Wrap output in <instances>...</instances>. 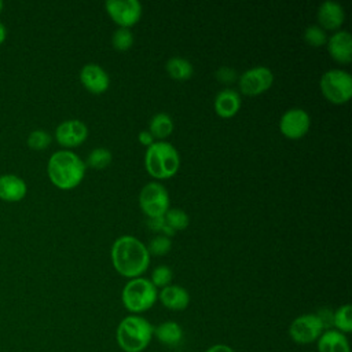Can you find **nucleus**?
<instances>
[{
    "label": "nucleus",
    "instance_id": "nucleus-36",
    "mask_svg": "<svg viewBox=\"0 0 352 352\" xmlns=\"http://www.w3.org/2000/svg\"><path fill=\"white\" fill-rule=\"evenodd\" d=\"M6 38H7V29L3 25V22H0V44H3Z\"/></svg>",
    "mask_w": 352,
    "mask_h": 352
},
{
    "label": "nucleus",
    "instance_id": "nucleus-30",
    "mask_svg": "<svg viewBox=\"0 0 352 352\" xmlns=\"http://www.w3.org/2000/svg\"><path fill=\"white\" fill-rule=\"evenodd\" d=\"M173 278V272L168 265H158L151 272V278L150 282L155 286V287H165L168 285H170Z\"/></svg>",
    "mask_w": 352,
    "mask_h": 352
},
{
    "label": "nucleus",
    "instance_id": "nucleus-29",
    "mask_svg": "<svg viewBox=\"0 0 352 352\" xmlns=\"http://www.w3.org/2000/svg\"><path fill=\"white\" fill-rule=\"evenodd\" d=\"M52 138L45 129H34L28 136V146L33 150H44L50 146Z\"/></svg>",
    "mask_w": 352,
    "mask_h": 352
},
{
    "label": "nucleus",
    "instance_id": "nucleus-19",
    "mask_svg": "<svg viewBox=\"0 0 352 352\" xmlns=\"http://www.w3.org/2000/svg\"><path fill=\"white\" fill-rule=\"evenodd\" d=\"M316 342L318 352H351L346 336L337 331L336 329L324 330Z\"/></svg>",
    "mask_w": 352,
    "mask_h": 352
},
{
    "label": "nucleus",
    "instance_id": "nucleus-3",
    "mask_svg": "<svg viewBox=\"0 0 352 352\" xmlns=\"http://www.w3.org/2000/svg\"><path fill=\"white\" fill-rule=\"evenodd\" d=\"M154 327L140 315H128L117 326L116 340L124 352H142L144 351L151 338Z\"/></svg>",
    "mask_w": 352,
    "mask_h": 352
},
{
    "label": "nucleus",
    "instance_id": "nucleus-7",
    "mask_svg": "<svg viewBox=\"0 0 352 352\" xmlns=\"http://www.w3.org/2000/svg\"><path fill=\"white\" fill-rule=\"evenodd\" d=\"M139 206L148 217H162L169 209L168 190L158 182L147 183L139 194Z\"/></svg>",
    "mask_w": 352,
    "mask_h": 352
},
{
    "label": "nucleus",
    "instance_id": "nucleus-15",
    "mask_svg": "<svg viewBox=\"0 0 352 352\" xmlns=\"http://www.w3.org/2000/svg\"><path fill=\"white\" fill-rule=\"evenodd\" d=\"M319 26L323 30H340L345 19L344 8L340 3L333 0L323 1L316 12Z\"/></svg>",
    "mask_w": 352,
    "mask_h": 352
},
{
    "label": "nucleus",
    "instance_id": "nucleus-16",
    "mask_svg": "<svg viewBox=\"0 0 352 352\" xmlns=\"http://www.w3.org/2000/svg\"><path fill=\"white\" fill-rule=\"evenodd\" d=\"M28 186L25 180L16 175H0V199L6 202H18L25 198Z\"/></svg>",
    "mask_w": 352,
    "mask_h": 352
},
{
    "label": "nucleus",
    "instance_id": "nucleus-33",
    "mask_svg": "<svg viewBox=\"0 0 352 352\" xmlns=\"http://www.w3.org/2000/svg\"><path fill=\"white\" fill-rule=\"evenodd\" d=\"M216 78H217L219 81H221V82L228 84V82L235 81V80L238 78V76H236V72H235L234 69H231V67H228V66H223V67H220V69L216 72Z\"/></svg>",
    "mask_w": 352,
    "mask_h": 352
},
{
    "label": "nucleus",
    "instance_id": "nucleus-35",
    "mask_svg": "<svg viewBox=\"0 0 352 352\" xmlns=\"http://www.w3.org/2000/svg\"><path fill=\"white\" fill-rule=\"evenodd\" d=\"M205 352H235V351L227 344H214L209 346Z\"/></svg>",
    "mask_w": 352,
    "mask_h": 352
},
{
    "label": "nucleus",
    "instance_id": "nucleus-1",
    "mask_svg": "<svg viewBox=\"0 0 352 352\" xmlns=\"http://www.w3.org/2000/svg\"><path fill=\"white\" fill-rule=\"evenodd\" d=\"M111 263L118 274L125 278H139L150 264V253L146 245L132 235H122L113 242Z\"/></svg>",
    "mask_w": 352,
    "mask_h": 352
},
{
    "label": "nucleus",
    "instance_id": "nucleus-18",
    "mask_svg": "<svg viewBox=\"0 0 352 352\" xmlns=\"http://www.w3.org/2000/svg\"><path fill=\"white\" fill-rule=\"evenodd\" d=\"M241 103V96L235 89L224 88L214 98V111L223 118H230L239 111Z\"/></svg>",
    "mask_w": 352,
    "mask_h": 352
},
{
    "label": "nucleus",
    "instance_id": "nucleus-27",
    "mask_svg": "<svg viewBox=\"0 0 352 352\" xmlns=\"http://www.w3.org/2000/svg\"><path fill=\"white\" fill-rule=\"evenodd\" d=\"M304 40L312 47H322L327 43V34L319 25H309L304 30Z\"/></svg>",
    "mask_w": 352,
    "mask_h": 352
},
{
    "label": "nucleus",
    "instance_id": "nucleus-14",
    "mask_svg": "<svg viewBox=\"0 0 352 352\" xmlns=\"http://www.w3.org/2000/svg\"><path fill=\"white\" fill-rule=\"evenodd\" d=\"M327 51L338 63H349L352 60V37L348 30H336L327 37Z\"/></svg>",
    "mask_w": 352,
    "mask_h": 352
},
{
    "label": "nucleus",
    "instance_id": "nucleus-24",
    "mask_svg": "<svg viewBox=\"0 0 352 352\" xmlns=\"http://www.w3.org/2000/svg\"><path fill=\"white\" fill-rule=\"evenodd\" d=\"M111 151L106 147H96L94 148L85 161V166H89L92 169H103L110 165L111 162Z\"/></svg>",
    "mask_w": 352,
    "mask_h": 352
},
{
    "label": "nucleus",
    "instance_id": "nucleus-2",
    "mask_svg": "<svg viewBox=\"0 0 352 352\" xmlns=\"http://www.w3.org/2000/svg\"><path fill=\"white\" fill-rule=\"evenodd\" d=\"M85 162L70 150L55 151L47 164V173L51 183L60 190L77 187L85 175Z\"/></svg>",
    "mask_w": 352,
    "mask_h": 352
},
{
    "label": "nucleus",
    "instance_id": "nucleus-34",
    "mask_svg": "<svg viewBox=\"0 0 352 352\" xmlns=\"http://www.w3.org/2000/svg\"><path fill=\"white\" fill-rule=\"evenodd\" d=\"M138 139L143 146H147V147L154 143V138L148 131H140L138 135Z\"/></svg>",
    "mask_w": 352,
    "mask_h": 352
},
{
    "label": "nucleus",
    "instance_id": "nucleus-8",
    "mask_svg": "<svg viewBox=\"0 0 352 352\" xmlns=\"http://www.w3.org/2000/svg\"><path fill=\"white\" fill-rule=\"evenodd\" d=\"M274 82V73L267 66H254L238 77L239 91L243 95L254 96L265 92Z\"/></svg>",
    "mask_w": 352,
    "mask_h": 352
},
{
    "label": "nucleus",
    "instance_id": "nucleus-9",
    "mask_svg": "<svg viewBox=\"0 0 352 352\" xmlns=\"http://www.w3.org/2000/svg\"><path fill=\"white\" fill-rule=\"evenodd\" d=\"M323 327L315 314H302L297 316L289 326L290 338L296 344H311L318 341L323 333Z\"/></svg>",
    "mask_w": 352,
    "mask_h": 352
},
{
    "label": "nucleus",
    "instance_id": "nucleus-25",
    "mask_svg": "<svg viewBox=\"0 0 352 352\" xmlns=\"http://www.w3.org/2000/svg\"><path fill=\"white\" fill-rule=\"evenodd\" d=\"M164 219L166 221V224L173 230V231H180L184 230L190 220H188V214L179 208H169L166 210V213L164 214Z\"/></svg>",
    "mask_w": 352,
    "mask_h": 352
},
{
    "label": "nucleus",
    "instance_id": "nucleus-4",
    "mask_svg": "<svg viewBox=\"0 0 352 352\" xmlns=\"http://www.w3.org/2000/svg\"><path fill=\"white\" fill-rule=\"evenodd\" d=\"M144 165L153 177L169 179L179 170L180 155L173 144L158 140L147 147Z\"/></svg>",
    "mask_w": 352,
    "mask_h": 352
},
{
    "label": "nucleus",
    "instance_id": "nucleus-22",
    "mask_svg": "<svg viewBox=\"0 0 352 352\" xmlns=\"http://www.w3.org/2000/svg\"><path fill=\"white\" fill-rule=\"evenodd\" d=\"M173 120L166 113H157L150 118L148 122V132L153 135V138L157 139H165L173 132Z\"/></svg>",
    "mask_w": 352,
    "mask_h": 352
},
{
    "label": "nucleus",
    "instance_id": "nucleus-23",
    "mask_svg": "<svg viewBox=\"0 0 352 352\" xmlns=\"http://www.w3.org/2000/svg\"><path fill=\"white\" fill-rule=\"evenodd\" d=\"M333 329L342 334L352 331V307L349 304H344L334 311Z\"/></svg>",
    "mask_w": 352,
    "mask_h": 352
},
{
    "label": "nucleus",
    "instance_id": "nucleus-11",
    "mask_svg": "<svg viewBox=\"0 0 352 352\" xmlns=\"http://www.w3.org/2000/svg\"><path fill=\"white\" fill-rule=\"evenodd\" d=\"M311 126L309 114L300 107L286 110L279 120V129L283 136L289 139H300L307 135Z\"/></svg>",
    "mask_w": 352,
    "mask_h": 352
},
{
    "label": "nucleus",
    "instance_id": "nucleus-20",
    "mask_svg": "<svg viewBox=\"0 0 352 352\" xmlns=\"http://www.w3.org/2000/svg\"><path fill=\"white\" fill-rule=\"evenodd\" d=\"M153 336H155V338L169 346V348H176L182 340H183V329L177 322L173 320H166L160 323L155 329Z\"/></svg>",
    "mask_w": 352,
    "mask_h": 352
},
{
    "label": "nucleus",
    "instance_id": "nucleus-5",
    "mask_svg": "<svg viewBox=\"0 0 352 352\" xmlns=\"http://www.w3.org/2000/svg\"><path fill=\"white\" fill-rule=\"evenodd\" d=\"M124 307L132 314L138 315L150 309L158 300L157 287L146 278L129 279L121 293Z\"/></svg>",
    "mask_w": 352,
    "mask_h": 352
},
{
    "label": "nucleus",
    "instance_id": "nucleus-37",
    "mask_svg": "<svg viewBox=\"0 0 352 352\" xmlns=\"http://www.w3.org/2000/svg\"><path fill=\"white\" fill-rule=\"evenodd\" d=\"M3 6H4V4H3V1L0 0V12H1V10H3Z\"/></svg>",
    "mask_w": 352,
    "mask_h": 352
},
{
    "label": "nucleus",
    "instance_id": "nucleus-21",
    "mask_svg": "<svg viewBox=\"0 0 352 352\" xmlns=\"http://www.w3.org/2000/svg\"><path fill=\"white\" fill-rule=\"evenodd\" d=\"M166 73L169 74L170 78L177 80V81H184L191 78L194 73V67L190 60L182 56H172L166 60L165 63Z\"/></svg>",
    "mask_w": 352,
    "mask_h": 352
},
{
    "label": "nucleus",
    "instance_id": "nucleus-32",
    "mask_svg": "<svg viewBox=\"0 0 352 352\" xmlns=\"http://www.w3.org/2000/svg\"><path fill=\"white\" fill-rule=\"evenodd\" d=\"M323 327V330H329V329H333V315H334V311L327 308V307H323L320 308L316 314H315Z\"/></svg>",
    "mask_w": 352,
    "mask_h": 352
},
{
    "label": "nucleus",
    "instance_id": "nucleus-12",
    "mask_svg": "<svg viewBox=\"0 0 352 352\" xmlns=\"http://www.w3.org/2000/svg\"><path fill=\"white\" fill-rule=\"evenodd\" d=\"M88 138V126L81 120H66L55 129L56 142L66 147H77Z\"/></svg>",
    "mask_w": 352,
    "mask_h": 352
},
{
    "label": "nucleus",
    "instance_id": "nucleus-6",
    "mask_svg": "<svg viewBox=\"0 0 352 352\" xmlns=\"http://www.w3.org/2000/svg\"><path fill=\"white\" fill-rule=\"evenodd\" d=\"M320 91L323 96L334 103H346L352 96V76L346 70L330 69L320 77Z\"/></svg>",
    "mask_w": 352,
    "mask_h": 352
},
{
    "label": "nucleus",
    "instance_id": "nucleus-26",
    "mask_svg": "<svg viewBox=\"0 0 352 352\" xmlns=\"http://www.w3.org/2000/svg\"><path fill=\"white\" fill-rule=\"evenodd\" d=\"M111 44L117 51H126L133 44V34L128 28H118L111 36Z\"/></svg>",
    "mask_w": 352,
    "mask_h": 352
},
{
    "label": "nucleus",
    "instance_id": "nucleus-10",
    "mask_svg": "<svg viewBox=\"0 0 352 352\" xmlns=\"http://www.w3.org/2000/svg\"><path fill=\"white\" fill-rule=\"evenodd\" d=\"M104 7L110 18L120 28L129 29L142 16V4L138 0H107Z\"/></svg>",
    "mask_w": 352,
    "mask_h": 352
},
{
    "label": "nucleus",
    "instance_id": "nucleus-28",
    "mask_svg": "<svg viewBox=\"0 0 352 352\" xmlns=\"http://www.w3.org/2000/svg\"><path fill=\"white\" fill-rule=\"evenodd\" d=\"M146 248H147L150 256L151 254H154V256H164V254H166L170 250L172 241H170L169 236L160 234V235L154 236L153 239H150V242H148V245Z\"/></svg>",
    "mask_w": 352,
    "mask_h": 352
},
{
    "label": "nucleus",
    "instance_id": "nucleus-13",
    "mask_svg": "<svg viewBox=\"0 0 352 352\" xmlns=\"http://www.w3.org/2000/svg\"><path fill=\"white\" fill-rule=\"evenodd\" d=\"M81 84L92 94H103L110 85L107 72L98 63H87L80 72Z\"/></svg>",
    "mask_w": 352,
    "mask_h": 352
},
{
    "label": "nucleus",
    "instance_id": "nucleus-31",
    "mask_svg": "<svg viewBox=\"0 0 352 352\" xmlns=\"http://www.w3.org/2000/svg\"><path fill=\"white\" fill-rule=\"evenodd\" d=\"M147 226L150 230L161 232V235H166V236H172L175 234V231L166 224L164 216L162 217H154V219H148L147 220Z\"/></svg>",
    "mask_w": 352,
    "mask_h": 352
},
{
    "label": "nucleus",
    "instance_id": "nucleus-17",
    "mask_svg": "<svg viewBox=\"0 0 352 352\" xmlns=\"http://www.w3.org/2000/svg\"><path fill=\"white\" fill-rule=\"evenodd\" d=\"M158 300L170 311H183L190 304V294L183 286L170 283L161 289L158 293Z\"/></svg>",
    "mask_w": 352,
    "mask_h": 352
}]
</instances>
